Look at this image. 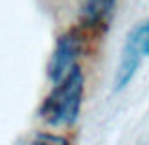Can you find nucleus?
I'll return each instance as SVG.
<instances>
[{
  "label": "nucleus",
  "instance_id": "f257e3e1",
  "mask_svg": "<svg viewBox=\"0 0 149 145\" xmlns=\"http://www.w3.org/2000/svg\"><path fill=\"white\" fill-rule=\"evenodd\" d=\"M81 100H83V74L76 66L64 79L55 83V89L42 104L40 115L51 126L72 124L79 117Z\"/></svg>",
  "mask_w": 149,
  "mask_h": 145
},
{
  "label": "nucleus",
  "instance_id": "f03ea898",
  "mask_svg": "<svg viewBox=\"0 0 149 145\" xmlns=\"http://www.w3.org/2000/svg\"><path fill=\"white\" fill-rule=\"evenodd\" d=\"M146 57H149V21H143L136 25L128 32L127 42L121 51V58L117 64L115 79H113V89L123 91L138 72L140 64Z\"/></svg>",
  "mask_w": 149,
  "mask_h": 145
},
{
  "label": "nucleus",
  "instance_id": "7ed1b4c3",
  "mask_svg": "<svg viewBox=\"0 0 149 145\" xmlns=\"http://www.w3.org/2000/svg\"><path fill=\"white\" fill-rule=\"evenodd\" d=\"M77 55H79V42L74 34H64L58 38L47 66V76L53 83L64 79L76 68Z\"/></svg>",
  "mask_w": 149,
  "mask_h": 145
},
{
  "label": "nucleus",
  "instance_id": "20e7f679",
  "mask_svg": "<svg viewBox=\"0 0 149 145\" xmlns=\"http://www.w3.org/2000/svg\"><path fill=\"white\" fill-rule=\"evenodd\" d=\"M115 0H83L81 4V19L85 25H100L111 11Z\"/></svg>",
  "mask_w": 149,
  "mask_h": 145
},
{
  "label": "nucleus",
  "instance_id": "39448f33",
  "mask_svg": "<svg viewBox=\"0 0 149 145\" xmlns=\"http://www.w3.org/2000/svg\"><path fill=\"white\" fill-rule=\"evenodd\" d=\"M34 142L36 143H55V145H66L68 143L64 138H61V136H51V134H42V136H38Z\"/></svg>",
  "mask_w": 149,
  "mask_h": 145
}]
</instances>
